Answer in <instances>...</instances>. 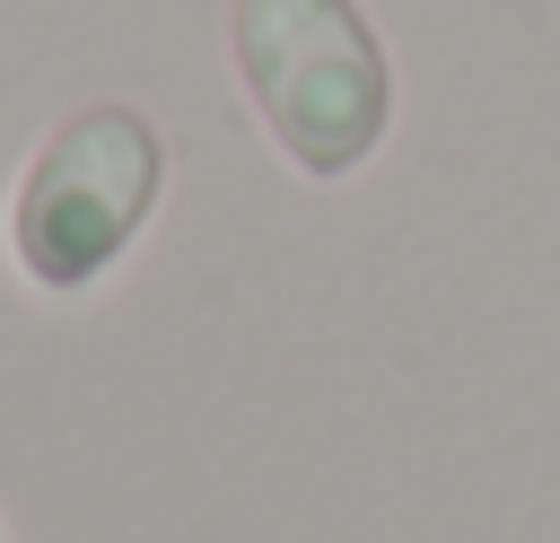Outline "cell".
I'll list each match as a JSON object with an SVG mask.
<instances>
[{"label":"cell","mask_w":560,"mask_h":543,"mask_svg":"<svg viewBox=\"0 0 560 543\" xmlns=\"http://www.w3.org/2000/svg\"><path fill=\"white\" fill-rule=\"evenodd\" d=\"M236 79L298 175L341 184L394 131V61L359 0H236Z\"/></svg>","instance_id":"6da1fadb"},{"label":"cell","mask_w":560,"mask_h":543,"mask_svg":"<svg viewBox=\"0 0 560 543\" xmlns=\"http://www.w3.org/2000/svg\"><path fill=\"white\" fill-rule=\"evenodd\" d=\"M158 184H166V140L149 131V114L140 105H79L18 175V201H9L18 272L52 298L96 289L131 254Z\"/></svg>","instance_id":"7a4b0ae2"}]
</instances>
